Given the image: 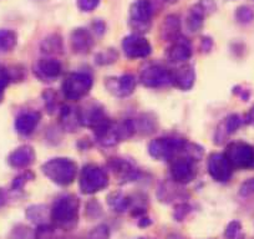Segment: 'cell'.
I'll return each mask as SVG.
<instances>
[{"label": "cell", "instance_id": "cell-1", "mask_svg": "<svg viewBox=\"0 0 254 239\" xmlns=\"http://www.w3.org/2000/svg\"><path fill=\"white\" fill-rule=\"evenodd\" d=\"M41 171L54 183L59 186H69L76 178L77 166L70 158H51L44 163Z\"/></svg>", "mask_w": 254, "mask_h": 239}, {"label": "cell", "instance_id": "cell-2", "mask_svg": "<svg viewBox=\"0 0 254 239\" xmlns=\"http://www.w3.org/2000/svg\"><path fill=\"white\" fill-rule=\"evenodd\" d=\"M79 199L72 194L59 197L51 209V218L64 227L75 224L79 216Z\"/></svg>", "mask_w": 254, "mask_h": 239}, {"label": "cell", "instance_id": "cell-3", "mask_svg": "<svg viewBox=\"0 0 254 239\" xmlns=\"http://www.w3.org/2000/svg\"><path fill=\"white\" fill-rule=\"evenodd\" d=\"M80 189L84 194H94L102 191L109 184V177L105 170L97 165H86L81 170L79 179Z\"/></svg>", "mask_w": 254, "mask_h": 239}, {"label": "cell", "instance_id": "cell-4", "mask_svg": "<svg viewBox=\"0 0 254 239\" xmlns=\"http://www.w3.org/2000/svg\"><path fill=\"white\" fill-rule=\"evenodd\" d=\"M92 87V77L85 72H71L63 82V92L65 99L77 101L87 96Z\"/></svg>", "mask_w": 254, "mask_h": 239}, {"label": "cell", "instance_id": "cell-5", "mask_svg": "<svg viewBox=\"0 0 254 239\" xmlns=\"http://www.w3.org/2000/svg\"><path fill=\"white\" fill-rule=\"evenodd\" d=\"M187 141L177 137H160L151 141L148 152L153 158L160 161H167L175 158L178 153L183 152Z\"/></svg>", "mask_w": 254, "mask_h": 239}, {"label": "cell", "instance_id": "cell-6", "mask_svg": "<svg viewBox=\"0 0 254 239\" xmlns=\"http://www.w3.org/2000/svg\"><path fill=\"white\" fill-rule=\"evenodd\" d=\"M224 156L232 168H254V147L244 142L229 143Z\"/></svg>", "mask_w": 254, "mask_h": 239}, {"label": "cell", "instance_id": "cell-7", "mask_svg": "<svg viewBox=\"0 0 254 239\" xmlns=\"http://www.w3.org/2000/svg\"><path fill=\"white\" fill-rule=\"evenodd\" d=\"M140 81L143 86L150 87V89L167 86L172 84V72L168 71L162 65H148L141 72Z\"/></svg>", "mask_w": 254, "mask_h": 239}, {"label": "cell", "instance_id": "cell-8", "mask_svg": "<svg viewBox=\"0 0 254 239\" xmlns=\"http://www.w3.org/2000/svg\"><path fill=\"white\" fill-rule=\"evenodd\" d=\"M152 14L153 8L148 0H136L130 8V21L132 28L141 33L148 31Z\"/></svg>", "mask_w": 254, "mask_h": 239}, {"label": "cell", "instance_id": "cell-9", "mask_svg": "<svg viewBox=\"0 0 254 239\" xmlns=\"http://www.w3.org/2000/svg\"><path fill=\"white\" fill-rule=\"evenodd\" d=\"M122 50L128 59H145L151 55L152 46L140 34H131L122 40Z\"/></svg>", "mask_w": 254, "mask_h": 239}, {"label": "cell", "instance_id": "cell-10", "mask_svg": "<svg viewBox=\"0 0 254 239\" xmlns=\"http://www.w3.org/2000/svg\"><path fill=\"white\" fill-rule=\"evenodd\" d=\"M137 80L133 75L125 74L121 76L106 77L105 80V86L116 97H127L130 96L136 89Z\"/></svg>", "mask_w": 254, "mask_h": 239}, {"label": "cell", "instance_id": "cell-11", "mask_svg": "<svg viewBox=\"0 0 254 239\" xmlns=\"http://www.w3.org/2000/svg\"><path fill=\"white\" fill-rule=\"evenodd\" d=\"M207 170L211 177L214 181L218 182H228L233 173L231 163L226 158V156L222 153H212L208 157L207 163Z\"/></svg>", "mask_w": 254, "mask_h": 239}, {"label": "cell", "instance_id": "cell-12", "mask_svg": "<svg viewBox=\"0 0 254 239\" xmlns=\"http://www.w3.org/2000/svg\"><path fill=\"white\" fill-rule=\"evenodd\" d=\"M80 116H81L82 126H87L94 131L100 130L110 122L104 109L99 104L87 105L85 110L80 111Z\"/></svg>", "mask_w": 254, "mask_h": 239}, {"label": "cell", "instance_id": "cell-13", "mask_svg": "<svg viewBox=\"0 0 254 239\" xmlns=\"http://www.w3.org/2000/svg\"><path fill=\"white\" fill-rule=\"evenodd\" d=\"M171 177L173 181L177 183H190L196 176V170H194L193 161L188 160V158H176L170 167Z\"/></svg>", "mask_w": 254, "mask_h": 239}, {"label": "cell", "instance_id": "cell-14", "mask_svg": "<svg viewBox=\"0 0 254 239\" xmlns=\"http://www.w3.org/2000/svg\"><path fill=\"white\" fill-rule=\"evenodd\" d=\"M61 72H63L61 62L53 58L41 59L34 67V74L41 81H54L60 76Z\"/></svg>", "mask_w": 254, "mask_h": 239}, {"label": "cell", "instance_id": "cell-15", "mask_svg": "<svg viewBox=\"0 0 254 239\" xmlns=\"http://www.w3.org/2000/svg\"><path fill=\"white\" fill-rule=\"evenodd\" d=\"M190 56H192V46L188 39L186 40L182 36H180L167 51V59L173 64L186 62L190 60Z\"/></svg>", "mask_w": 254, "mask_h": 239}, {"label": "cell", "instance_id": "cell-16", "mask_svg": "<svg viewBox=\"0 0 254 239\" xmlns=\"http://www.w3.org/2000/svg\"><path fill=\"white\" fill-rule=\"evenodd\" d=\"M72 50L76 54H87L94 46V39L89 30L84 28L75 29L70 36Z\"/></svg>", "mask_w": 254, "mask_h": 239}, {"label": "cell", "instance_id": "cell-17", "mask_svg": "<svg viewBox=\"0 0 254 239\" xmlns=\"http://www.w3.org/2000/svg\"><path fill=\"white\" fill-rule=\"evenodd\" d=\"M60 123L65 131L75 132L81 123V116H80V110H77L71 105H65L60 110Z\"/></svg>", "mask_w": 254, "mask_h": 239}, {"label": "cell", "instance_id": "cell-18", "mask_svg": "<svg viewBox=\"0 0 254 239\" xmlns=\"http://www.w3.org/2000/svg\"><path fill=\"white\" fill-rule=\"evenodd\" d=\"M9 165L14 168H25L33 165L35 161V152L31 146H20L10 153L8 158Z\"/></svg>", "mask_w": 254, "mask_h": 239}, {"label": "cell", "instance_id": "cell-19", "mask_svg": "<svg viewBox=\"0 0 254 239\" xmlns=\"http://www.w3.org/2000/svg\"><path fill=\"white\" fill-rule=\"evenodd\" d=\"M194 80H196V72H194L193 66L190 65H185L172 72V84L182 91L192 89Z\"/></svg>", "mask_w": 254, "mask_h": 239}, {"label": "cell", "instance_id": "cell-20", "mask_svg": "<svg viewBox=\"0 0 254 239\" xmlns=\"http://www.w3.org/2000/svg\"><path fill=\"white\" fill-rule=\"evenodd\" d=\"M41 119V115L36 111H28L21 114L16 117L15 128L20 135L28 136L35 131L36 126L39 125Z\"/></svg>", "mask_w": 254, "mask_h": 239}, {"label": "cell", "instance_id": "cell-21", "mask_svg": "<svg viewBox=\"0 0 254 239\" xmlns=\"http://www.w3.org/2000/svg\"><path fill=\"white\" fill-rule=\"evenodd\" d=\"M180 16L176 14H170L166 16L161 26V36L165 41H176L180 38Z\"/></svg>", "mask_w": 254, "mask_h": 239}, {"label": "cell", "instance_id": "cell-22", "mask_svg": "<svg viewBox=\"0 0 254 239\" xmlns=\"http://www.w3.org/2000/svg\"><path fill=\"white\" fill-rule=\"evenodd\" d=\"M110 167L116 175L121 176L125 182L133 181L138 176V171L128 161L122 160V158H115L110 161Z\"/></svg>", "mask_w": 254, "mask_h": 239}, {"label": "cell", "instance_id": "cell-23", "mask_svg": "<svg viewBox=\"0 0 254 239\" xmlns=\"http://www.w3.org/2000/svg\"><path fill=\"white\" fill-rule=\"evenodd\" d=\"M204 16H206V13L199 6V4H196L194 6H192L190 13H188L187 18H186V25H187L188 30L190 33H198L202 29V26H203Z\"/></svg>", "mask_w": 254, "mask_h": 239}, {"label": "cell", "instance_id": "cell-24", "mask_svg": "<svg viewBox=\"0 0 254 239\" xmlns=\"http://www.w3.org/2000/svg\"><path fill=\"white\" fill-rule=\"evenodd\" d=\"M18 43V35L15 31L9 29H0V54L11 51Z\"/></svg>", "mask_w": 254, "mask_h": 239}, {"label": "cell", "instance_id": "cell-25", "mask_svg": "<svg viewBox=\"0 0 254 239\" xmlns=\"http://www.w3.org/2000/svg\"><path fill=\"white\" fill-rule=\"evenodd\" d=\"M41 51L44 54H58L63 51V40H61V36L58 34H53V35L48 36L46 39H44L43 44H41Z\"/></svg>", "mask_w": 254, "mask_h": 239}, {"label": "cell", "instance_id": "cell-26", "mask_svg": "<svg viewBox=\"0 0 254 239\" xmlns=\"http://www.w3.org/2000/svg\"><path fill=\"white\" fill-rule=\"evenodd\" d=\"M109 206L116 212H125L130 206V198L121 192H114L107 197Z\"/></svg>", "mask_w": 254, "mask_h": 239}, {"label": "cell", "instance_id": "cell-27", "mask_svg": "<svg viewBox=\"0 0 254 239\" xmlns=\"http://www.w3.org/2000/svg\"><path fill=\"white\" fill-rule=\"evenodd\" d=\"M236 20L243 25L251 24L254 20V10L248 5L239 6L236 10Z\"/></svg>", "mask_w": 254, "mask_h": 239}, {"label": "cell", "instance_id": "cell-28", "mask_svg": "<svg viewBox=\"0 0 254 239\" xmlns=\"http://www.w3.org/2000/svg\"><path fill=\"white\" fill-rule=\"evenodd\" d=\"M46 216V207L43 204L31 206L26 209V217L34 223H41Z\"/></svg>", "mask_w": 254, "mask_h": 239}, {"label": "cell", "instance_id": "cell-29", "mask_svg": "<svg viewBox=\"0 0 254 239\" xmlns=\"http://www.w3.org/2000/svg\"><path fill=\"white\" fill-rule=\"evenodd\" d=\"M119 58V54L114 50V49H106L102 53L96 55V62L100 65H110L115 62Z\"/></svg>", "mask_w": 254, "mask_h": 239}, {"label": "cell", "instance_id": "cell-30", "mask_svg": "<svg viewBox=\"0 0 254 239\" xmlns=\"http://www.w3.org/2000/svg\"><path fill=\"white\" fill-rule=\"evenodd\" d=\"M36 239H60V237L58 236V232L54 227L41 224L36 229Z\"/></svg>", "mask_w": 254, "mask_h": 239}, {"label": "cell", "instance_id": "cell-31", "mask_svg": "<svg viewBox=\"0 0 254 239\" xmlns=\"http://www.w3.org/2000/svg\"><path fill=\"white\" fill-rule=\"evenodd\" d=\"M242 234V226L238 221H233L227 226L224 236L227 239H238Z\"/></svg>", "mask_w": 254, "mask_h": 239}, {"label": "cell", "instance_id": "cell-32", "mask_svg": "<svg viewBox=\"0 0 254 239\" xmlns=\"http://www.w3.org/2000/svg\"><path fill=\"white\" fill-rule=\"evenodd\" d=\"M30 179H34V175L30 172V171H28V172L23 173V175L18 176V177L15 178L13 181V184H11V187H13V189H15V191H18V189H21L24 186H25V183L28 181H30Z\"/></svg>", "mask_w": 254, "mask_h": 239}, {"label": "cell", "instance_id": "cell-33", "mask_svg": "<svg viewBox=\"0 0 254 239\" xmlns=\"http://www.w3.org/2000/svg\"><path fill=\"white\" fill-rule=\"evenodd\" d=\"M77 6L84 13H91L99 6L100 0H77Z\"/></svg>", "mask_w": 254, "mask_h": 239}, {"label": "cell", "instance_id": "cell-34", "mask_svg": "<svg viewBox=\"0 0 254 239\" xmlns=\"http://www.w3.org/2000/svg\"><path fill=\"white\" fill-rule=\"evenodd\" d=\"M242 125V120L238 115H231V116L227 119V122H226V128H227V132L232 133L234 131H237L239 128V126Z\"/></svg>", "mask_w": 254, "mask_h": 239}, {"label": "cell", "instance_id": "cell-35", "mask_svg": "<svg viewBox=\"0 0 254 239\" xmlns=\"http://www.w3.org/2000/svg\"><path fill=\"white\" fill-rule=\"evenodd\" d=\"M89 239H109V228L106 226L96 227L90 232Z\"/></svg>", "mask_w": 254, "mask_h": 239}, {"label": "cell", "instance_id": "cell-36", "mask_svg": "<svg viewBox=\"0 0 254 239\" xmlns=\"http://www.w3.org/2000/svg\"><path fill=\"white\" fill-rule=\"evenodd\" d=\"M44 99H45V105H46V109L49 110V112H53L54 111V107L56 105V94L53 91V90H46L45 92L43 94Z\"/></svg>", "mask_w": 254, "mask_h": 239}, {"label": "cell", "instance_id": "cell-37", "mask_svg": "<svg viewBox=\"0 0 254 239\" xmlns=\"http://www.w3.org/2000/svg\"><path fill=\"white\" fill-rule=\"evenodd\" d=\"M198 4H199V6L203 9L204 13L206 14L213 13V11L217 9V5H216V3H214V0H201Z\"/></svg>", "mask_w": 254, "mask_h": 239}, {"label": "cell", "instance_id": "cell-38", "mask_svg": "<svg viewBox=\"0 0 254 239\" xmlns=\"http://www.w3.org/2000/svg\"><path fill=\"white\" fill-rule=\"evenodd\" d=\"M254 193V178L249 179V181L244 182L241 187V194L243 196H248V194Z\"/></svg>", "mask_w": 254, "mask_h": 239}, {"label": "cell", "instance_id": "cell-39", "mask_svg": "<svg viewBox=\"0 0 254 239\" xmlns=\"http://www.w3.org/2000/svg\"><path fill=\"white\" fill-rule=\"evenodd\" d=\"M92 29H94V31L95 33L97 34V35L99 36H101V35H104L105 34V31H106V25H105V23L102 20H95L94 23H92Z\"/></svg>", "mask_w": 254, "mask_h": 239}, {"label": "cell", "instance_id": "cell-40", "mask_svg": "<svg viewBox=\"0 0 254 239\" xmlns=\"http://www.w3.org/2000/svg\"><path fill=\"white\" fill-rule=\"evenodd\" d=\"M190 207L187 206V204H180V206L177 207V208H176V213L175 214H177V213H181L180 216H178V221H182L183 219V217L186 216V214L188 213V212H190Z\"/></svg>", "mask_w": 254, "mask_h": 239}, {"label": "cell", "instance_id": "cell-41", "mask_svg": "<svg viewBox=\"0 0 254 239\" xmlns=\"http://www.w3.org/2000/svg\"><path fill=\"white\" fill-rule=\"evenodd\" d=\"M212 46H213V41H212L211 38H207V36H204V38H202V50L203 51H209L212 49Z\"/></svg>", "mask_w": 254, "mask_h": 239}, {"label": "cell", "instance_id": "cell-42", "mask_svg": "<svg viewBox=\"0 0 254 239\" xmlns=\"http://www.w3.org/2000/svg\"><path fill=\"white\" fill-rule=\"evenodd\" d=\"M246 121L248 123H251V125H254V107H253V109H251V111L247 114Z\"/></svg>", "mask_w": 254, "mask_h": 239}, {"label": "cell", "instance_id": "cell-43", "mask_svg": "<svg viewBox=\"0 0 254 239\" xmlns=\"http://www.w3.org/2000/svg\"><path fill=\"white\" fill-rule=\"evenodd\" d=\"M5 87H6V85H4L0 82V102L3 101V99H4V90H5Z\"/></svg>", "mask_w": 254, "mask_h": 239}, {"label": "cell", "instance_id": "cell-44", "mask_svg": "<svg viewBox=\"0 0 254 239\" xmlns=\"http://www.w3.org/2000/svg\"><path fill=\"white\" fill-rule=\"evenodd\" d=\"M178 0H166V3H168V4H175V3H177Z\"/></svg>", "mask_w": 254, "mask_h": 239}]
</instances>
